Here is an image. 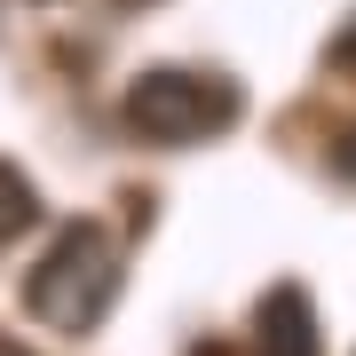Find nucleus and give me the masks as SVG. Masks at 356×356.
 <instances>
[{
  "label": "nucleus",
  "instance_id": "nucleus-6",
  "mask_svg": "<svg viewBox=\"0 0 356 356\" xmlns=\"http://www.w3.org/2000/svg\"><path fill=\"white\" fill-rule=\"evenodd\" d=\"M332 56H341V64H356V24H348L341 40H332Z\"/></svg>",
  "mask_w": 356,
  "mask_h": 356
},
{
  "label": "nucleus",
  "instance_id": "nucleus-1",
  "mask_svg": "<svg viewBox=\"0 0 356 356\" xmlns=\"http://www.w3.org/2000/svg\"><path fill=\"white\" fill-rule=\"evenodd\" d=\"M111 301H119V245H111V229L103 222H64L48 238V254L32 261V277H24V309L48 332H95L103 317H111Z\"/></svg>",
  "mask_w": 356,
  "mask_h": 356
},
{
  "label": "nucleus",
  "instance_id": "nucleus-7",
  "mask_svg": "<svg viewBox=\"0 0 356 356\" xmlns=\"http://www.w3.org/2000/svg\"><path fill=\"white\" fill-rule=\"evenodd\" d=\"M0 356H32V348H16V341H8V332H0Z\"/></svg>",
  "mask_w": 356,
  "mask_h": 356
},
{
  "label": "nucleus",
  "instance_id": "nucleus-2",
  "mask_svg": "<svg viewBox=\"0 0 356 356\" xmlns=\"http://www.w3.org/2000/svg\"><path fill=\"white\" fill-rule=\"evenodd\" d=\"M238 111H245V95H238V79H222V72L159 64V72H143L135 88H127V127L143 143H166V151L238 127Z\"/></svg>",
  "mask_w": 356,
  "mask_h": 356
},
{
  "label": "nucleus",
  "instance_id": "nucleus-4",
  "mask_svg": "<svg viewBox=\"0 0 356 356\" xmlns=\"http://www.w3.org/2000/svg\"><path fill=\"white\" fill-rule=\"evenodd\" d=\"M32 214H40V198H32V182L16 175L8 159H0V238H16V229H24Z\"/></svg>",
  "mask_w": 356,
  "mask_h": 356
},
{
  "label": "nucleus",
  "instance_id": "nucleus-3",
  "mask_svg": "<svg viewBox=\"0 0 356 356\" xmlns=\"http://www.w3.org/2000/svg\"><path fill=\"white\" fill-rule=\"evenodd\" d=\"M254 348H261V356H325L317 309H309L301 285H269V293H261V309H254Z\"/></svg>",
  "mask_w": 356,
  "mask_h": 356
},
{
  "label": "nucleus",
  "instance_id": "nucleus-5",
  "mask_svg": "<svg viewBox=\"0 0 356 356\" xmlns=\"http://www.w3.org/2000/svg\"><path fill=\"white\" fill-rule=\"evenodd\" d=\"M332 166H341V175H348V182H356V127H348V135H341V143H332Z\"/></svg>",
  "mask_w": 356,
  "mask_h": 356
}]
</instances>
